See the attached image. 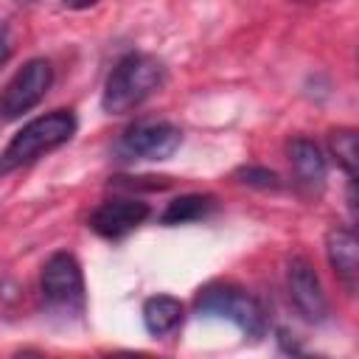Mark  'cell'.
Masks as SVG:
<instances>
[{
  "mask_svg": "<svg viewBox=\"0 0 359 359\" xmlns=\"http://www.w3.org/2000/svg\"><path fill=\"white\" fill-rule=\"evenodd\" d=\"M149 216V205L140 199H107L101 202L93 216H90V227L104 236V238H123L129 236L135 227H140Z\"/></svg>",
  "mask_w": 359,
  "mask_h": 359,
  "instance_id": "obj_8",
  "label": "cell"
},
{
  "mask_svg": "<svg viewBox=\"0 0 359 359\" xmlns=\"http://www.w3.org/2000/svg\"><path fill=\"white\" fill-rule=\"evenodd\" d=\"M98 0H62V6L65 8H73V11H81V8H90V6H95Z\"/></svg>",
  "mask_w": 359,
  "mask_h": 359,
  "instance_id": "obj_16",
  "label": "cell"
},
{
  "mask_svg": "<svg viewBox=\"0 0 359 359\" xmlns=\"http://www.w3.org/2000/svg\"><path fill=\"white\" fill-rule=\"evenodd\" d=\"M53 81V67L48 59L25 62L0 93V121H14L31 107H36Z\"/></svg>",
  "mask_w": 359,
  "mask_h": 359,
  "instance_id": "obj_5",
  "label": "cell"
},
{
  "mask_svg": "<svg viewBox=\"0 0 359 359\" xmlns=\"http://www.w3.org/2000/svg\"><path fill=\"white\" fill-rule=\"evenodd\" d=\"M238 177H241V182H247V185H258V188H278V185H280V180H278L275 171H269V168H258V165L241 168Z\"/></svg>",
  "mask_w": 359,
  "mask_h": 359,
  "instance_id": "obj_14",
  "label": "cell"
},
{
  "mask_svg": "<svg viewBox=\"0 0 359 359\" xmlns=\"http://www.w3.org/2000/svg\"><path fill=\"white\" fill-rule=\"evenodd\" d=\"M165 81V67L160 59L149 53H126L115 62L107 76L101 107L109 115H123L140 107L149 95H154Z\"/></svg>",
  "mask_w": 359,
  "mask_h": 359,
  "instance_id": "obj_1",
  "label": "cell"
},
{
  "mask_svg": "<svg viewBox=\"0 0 359 359\" xmlns=\"http://www.w3.org/2000/svg\"><path fill=\"white\" fill-rule=\"evenodd\" d=\"M325 252L337 272V278L345 283L348 292H356L359 283V244L356 236L348 227H331L325 236Z\"/></svg>",
  "mask_w": 359,
  "mask_h": 359,
  "instance_id": "obj_9",
  "label": "cell"
},
{
  "mask_svg": "<svg viewBox=\"0 0 359 359\" xmlns=\"http://www.w3.org/2000/svg\"><path fill=\"white\" fill-rule=\"evenodd\" d=\"M182 317H185V309L171 294H151L143 303V325L151 337H168L182 325Z\"/></svg>",
  "mask_w": 359,
  "mask_h": 359,
  "instance_id": "obj_10",
  "label": "cell"
},
{
  "mask_svg": "<svg viewBox=\"0 0 359 359\" xmlns=\"http://www.w3.org/2000/svg\"><path fill=\"white\" fill-rule=\"evenodd\" d=\"M216 199L208 194H182L174 202H168V208L163 210V224H185V222H196L202 216H208L213 210Z\"/></svg>",
  "mask_w": 359,
  "mask_h": 359,
  "instance_id": "obj_12",
  "label": "cell"
},
{
  "mask_svg": "<svg viewBox=\"0 0 359 359\" xmlns=\"http://www.w3.org/2000/svg\"><path fill=\"white\" fill-rule=\"evenodd\" d=\"M182 143V132L165 121H140L129 126L118 140L123 160H165Z\"/></svg>",
  "mask_w": 359,
  "mask_h": 359,
  "instance_id": "obj_6",
  "label": "cell"
},
{
  "mask_svg": "<svg viewBox=\"0 0 359 359\" xmlns=\"http://www.w3.org/2000/svg\"><path fill=\"white\" fill-rule=\"evenodd\" d=\"M39 289L45 303L59 314H81L84 311V275L70 252H53L39 275Z\"/></svg>",
  "mask_w": 359,
  "mask_h": 359,
  "instance_id": "obj_4",
  "label": "cell"
},
{
  "mask_svg": "<svg viewBox=\"0 0 359 359\" xmlns=\"http://www.w3.org/2000/svg\"><path fill=\"white\" fill-rule=\"evenodd\" d=\"M8 53H11V36H8L6 22H0V65L8 59Z\"/></svg>",
  "mask_w": 359,
  "mask_h": 359,
  "instance_id": "obj_15",
  "label": "cell"
},
{
  "mask_svg": "<svg viewBox=\"0 0 359 359\" xmlns=\"http://www.w3.org/2000/svg\"><path fill=\"white\" fill-rule=\"evenodd\" d=\"M286 280H289V297L294 309L300 311V317L309 323H323L328 317V300H325V292H323V283L314 266L303 255H294L289 258Z\"/></svg>",
  "mask_w": 359,
  "mask_h": 359,
  "instance_id": "obj_7",
  "label": "cell"
},
{
  "mask_svg": "<svg viewBox=\"0 0 359 359\" xmlns=\"http://www.w3.org/2000/svg\"><path fill=\"white\" fill-rule=\"evenodd\" d=\"M196 314L199 317H219L230 320L244 337L261 339L266 334V311L264 306L238 286L230 283H210L196 294Z\"/></svg>",
  "mask_w": 359,
  "mask_h": 359,
  "instance_id": "obj_3",
  "label": "cell"
},
{
  "mask_svg": "<svg viewBox=\"0 0 359 359\" xmlns=\"http://www.w3.org/2000/svg\"><path fill=\"white\" fill-rule=\"evenodd\" d=\"M331 149H334V154L339 157V163L345 165V171L353 177V174H356V135H353L351 129L334 132V135H331Z\"/></svg>",
  "mask_w": 359,
  "mask_h": 359,
  "instance_id": "obj_13",
  "label": "cell"
},
{
  "mask_svg": "<svg viewBox=\"0 0 359 359\" xmlns=\"http://www.w3.org/2000/svg\"><path fill=\"white\" fill-rule=\"evenodd\" d=\"M289 160H292L294 174L306 185H323L328 165H325V157H323V151H320L317 143H311L306 137H294L289 143Z\"/></svg>",
  "mask_w": 359,
  "mask_h": 359,
  "instance_id": "obj_11",
  "label": "cell"
},
{
  "mask_svg": "<svg viewBox=\"0 0 359 359\" xmlns=\"http://www.w3.org/2000/svg\"><path fill=\"white\" fill-rule=\"evenodd\" d=\"M73 135H76V115L70 109H56V112L28 121L0 151V174L17 171V168L34 163L45 151L65 146Z\"/></svg>",
  "mask_w": 359,
  "mask_h": 359,
  "instance_id": "obj_2",
  "label": "cell"
}]
</instances>
